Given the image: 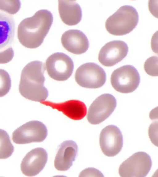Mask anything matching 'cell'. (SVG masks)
<instances>
[{"mask_svg":"<svg viewBox=\"0 0 158 177\" xmlns=\"http://www.w3.org/2000/svg\"><path fill=\"white\" fill-rule=\"evenodd\" d=\"M53 21L51 12L44 9L38 10L32 16L24 19L18 27L19 42L27 48L39 47L48 34Z\"/></svg>","mask_w":158,"mask_h":177,"instance_id":"obj_1","label":"cell"},{"mask_svg":"<svg viewBox=\"0 0 158 177\" xmlns=\"http://www.w3.org/2000/svg\"><path fill=\"white\" fill-rule=\"evenodd\" d=\"M45 69L44 64L39 61L30 62L24 67L19 88L23 97L39 102L44 101L48 97V91L44 85Z\"/></svg>","mask_w":158,"mask_h":177,"instance_id":"obj_2","label":"cell"},{"mask_svg":"<svg viewBox=\"0 0 158 177\" xmlns=\"http://www.w3.org/2000/svg\"><path fill=\"white\" fill-rule=\"evenodd\" d=\"M139 19L138 13L134 7L130 5L123 6L107 19L105 28L111 34L123 35L135 28Z\"/></svg>","mask_w":158,"mask_h":177,"instance_id":"obj_3","label":"cell"},{"mask_svg":"<svg viewBox=\"0 0 158 177\" xmlns=\"http://www.w3.org/2000/svg\"><path fill=\"white\" fill-rule=\"evenodd\" d=\"M139 74L136 68L130 65H123L112 73L110 82L114 88L120 93H127L134 91L140 83Z\"/></svg>","mask_w":158,"mask_h":177,"instance_id":"obj_4","label":"cell"},{"mask_svg":"<svg viewBox=\"0 0 158 177\" xmlns=\"http://www.w3.org/2000/svg\"><path fill=\"white\" fill-rule=\"evenodd\" d=\"M75 80L80 86L96 88L102 87L106 82V75L102 68L96 63L89 62L79 66L75 74Z\"/></svg>","mask_w":158,"mask_h":177,"instance_id":"obj_5","label":"cell"},{"mask_svg":"<svg viewBox=\"0 0 158 177\" xmlns=\"http://www.w3.org/2000/svg\"><path fill=\"white\" fill-rule=\"evenodd\" d=\"M152 165L151 158L148 154L138 152L121 164L118 172L122 177H144L150 171Z\"/></svg>","mask_w":158,"mask_h":177,"instance_id":"obj_6","label":"cell"},{"mask_svg":"<svg viewBox=\"0 0 158 177\" xmlns=\"http://www.w3.org/2000/svg\"><path fill=\"white\" fill-rule=\"evenodd\" d=\"M45 65L50 77L59 81H64L69 78L74 67L71 58L65 54L60 52L50 55L46 61Z\"/></svg>","mask_w":158,"mask_h":177,"instance_id":"obj_7","label":"cell"},{"mask_svg":"<svg viewBox=\"0 0 158 177\" xmlns=\"http://www.w3.org/2000/svg\"><path fill=\"white\" fill-rule=\"evenodd\" d=\"M48 135L47 128L42 122L37 120L29 121L14 131L12 135L13 142L23 144L43 141Z\"/></svg>","mask_w":158,"mask_h":177,"instance_id":"obj_8","label":"cell"},{"mask_svg":"<svg viewBox=\"0 0 158 177\" xmlns=\"http://www.w3.org/2000/svg\"><path fill=\"white\" fill-rule=\"evenodd\" d=\"M114 96L105 93L98 96L90 106L87 116L88 122L93 124H98L107 118L116 106Z\"/></svg>","mask_w":158,"mask_h":177,"instance_id":"obj_9","label":"cell"},{"mask_svg":"<svg viewBox=\"0 0 158 177\" xmlns=\"http://www.w3.org/2000/svg\"><path fill=\"white\" fill-rule=\"evenodd\" d=\"M99 143L103 153L109 157L114 156L121 151L123 137L120 129L112 125L103 128L101 132Z\"/></svg>","mask_w":158,"mask_h":177,"instance_id":"obj_10","label":"cell"},{"mask_svg":"<svg viewBox=\"0 0 158 177\" xmlns=\"http://www.w3.org/2000/svg\"><path fill=\"white\" fill-rule=\"evenodd\" d=\"M128 50V46L124 41H112L106 44L101 49L98 60L104 66H112L124 58L127 55Z\"/></svg>","mask_w":158,"mask_h":177,"instance_id":"obj_11","label":"cell"},{"mask_svg":"<svg viewBox=\"0 0 158 177\" xmlns=\"http://www.w3.org/2000/svg\"><path fill=\"white\" fill-rule=\"evenodd\" d=\"M48 153L45 149L37 148L29 151L23 159L20 169L23 174L33 176L38 174L44 167L48 160Z\"/></svg>","mask_w":158,"mask_h":177,"instance_id":"obj_12","label":"cell"},{"mask_svg":"<svg viewBox=\"0 0 158 177\" xmlns=\"http://www.w3.org/2000/svg\"><path fill=\"white\" fill-rule=\"evenodd\" d=\"M61 41L64 48L76 54L85 52L89 46V41L85 35L77 30H69L62 35Z\"/></svg>","mask_w":158,"mask_h":177,"instance_id":"obj_13","label":"cell"},{"mask_svg":"<svg viewBox=\"0 0 158 177\" xmlns=\"http://www.w3.org/2000/svg\"><path fill=\"white\" fill-rule=\"evenodd\" d=\"M40 103L61 112L69 118L79 120L82 119L87 113V107L83 102L77 100H71L60 103H55L49 101Z\"/></svg>","mask_w":158,"mask_h":177,"instance_id":"obj_14","label":"cell"},{"mask_svg":"<svg viewBox=\"0 0 158 177\" xmlns=\"http://www.w3.org/2000/svg\"><path fill=\"white\" fill-rule=\"evenodd\" d=\"M78 150L77 145L74 141L67 140L62 142L60 146L54 160L55 168L61 171L69 169L75 159Z\"/></svg>","mask_w":158,"mask_h":177,"instance_id":"obj_15","label":"cell"},{"mask_svg":"<svg viewBox=\"0 0 158 177\" xmlns=\"http://www.w3.org/2000/svg\"><path fill=\"white\" fill-rule=\"evenodd\" d=\"M15 26L12 15L0 10V52L11 47L14 40Z\"/></svg>","mask_w":158,"mask_h":177,"instance_id":"obj_16","label":"cell"},{"mask_svg":"<svg viewBox=\"0 0 158 177\" xmlns=\"http://www.w3.org/2000/svg\"><path fill=\"white\" fill-rule=\"evenodd\" d=\"M58 11L62 21L67 25H76L81 19V9L76 1L58 0Z\"/></svg>","mask_w":158,"mask_h":177,"instance_id":"obj_17","label":"cell"},{"mask_svg":"<svg viewBox=\"0 0 158 177\" xmlns=\"http://www.w3.org/2000/svg\"><path fill=\"white\" fill-rule=\"evenodd\" d=\"M14 150L8 134L5 130L0 129V159L8 158Z\"/></svg>","mask_w":158,"mask_h":177,"instance_id":"obj_18","label":"cell"},{"mask_svg":"<svg viewBox=\"0 0 158 177\" xmlns=\"http://www.w3.org/2000/svg\"><path fill=\"white\" fill-rule=\"evenodd\" d=\"M11 85V80L8 73L3 69H0V97L8 93Z\"/></svg>","mask_w":158,"mask_h":177,"instance_id":"obj_19","label":"cell"},{"mask_svg":"<svg viewBox=\"0 0 158 177\" xmlns=\"http://www.w3.org/2000/svg\"><path fill=\"white\" fill-rule=\"evenodd\" d=\"M21 6L19 1H0V10L11 15L17 13Z\"/></svg>","mask_w":158,"mask_h":177,"instance_id":"obj_20","label":"cell"},{"mask_svg":"<svg viewBox=\"0 0 158 177\" xmlns=\"http://www.w3.org/2000/svg\"><path fill=\"white\" fill-rule=\"evenodd\" d=\"M158 57L152 56L148 58L145 61L144 68L145 72L152 76H157Z\"/></svg>","mask_w":158,"mask_h":177,"instance_id":"obj_21","label":"cell"},{"mask_svg":"<svg viewBox=\"0 0 158 177\" xmlns=\"http://www.w3.org/2000/svg\"><path fill=\"white\" fill-rule=\"evenodd\" d=\"M14 56V52L12 47L0 52V64H4L10 62Z\"/></svg>","mask_w":158,"mask_h":177,"instance_id":"obj_22","label":"cell"},{"mask_svg":"<svg viewBox=\"0 0 158 177\" xmlns=\"http://www.w3.org/2000/svg\"><path fill=\"white\" fill-rule=\"evenodd\" d=\"M157 122H154L150 125L149 128V135L152 143L157 146Z\"/></svg>","mask_w":158,"mask_h":177,"instance_id":"obj_23","label":"cell"},{"mask_svg":"<svg viewBox=\"0 0 158 177\" xmlns=\"http://www.w3.org/2000/svg\"><path fill=\"white\" fill-rule=\"evenodd\" d=\"M79 177H103L102 173L98 170L94 168H88L83 170Z\"/></svg>","mask_w":158,"mask_h":177,"instance_id":"obj_24","label":"cell"},{"mask_svg":"<svg viewBox=\"0 0 158 177\" xmlns=\"http://www.w3.org/2000/svg\"><path fill=\"white\" fill-rule=\"evenodd\" d=\"M155 33L153 36L151 41V46L152 50L154 52L157 53V44L156 42H157V41H156L157 40V32Z\"/></svg>","mask_w":158,"mask_h":177,"instance_id":"obj_25","label":"cell"},{"mask_svg":"<svg viewBox=\"0 0 158 177\" xmlns=\"http://www.w3.org/2000/svg\"><path fill=\"white\" fill-rule=\"evenodd\" d=\"M152 4H153L152 2ZM156 7V6H155V5H153V4L152 5L151 1H149V10L153 15H154L155 17H156V15H157L156 14V12L157 14V12L156 11V10L157 11V7Z\"/></svg>","mask_w":158,"mask_h":177,"instance_id":"obj_26","label":"cell"}]
</instances>
